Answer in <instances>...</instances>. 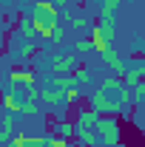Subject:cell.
<instances>
[{"mask_svg": "<svg viewBox=\"0 0 145 147\" xmlns=\"http://www.w3.org/2000/svg\"><path fill=\"white\" fill-rule=\"evenodd\" d=\"M97 136H100V142L105 147L120 144V125H117V119H103V116H100V122H97Z\"/></svg>", "mask_w": 145, "mask_h": 147, "instance_id": "6da1fadb", "label": "cell"}, {"mask_svg": "<svg viewBox=\"0 0 145 147\" xmlns=\"http://www.w3.org/2000/svg\"><path fill=\"white\" fill-rule=\"evenodd\" d=\"M31 17H37V20H57L60 17V6H54L51 0H37L34 9H31Z\"/></svg>", "mask_w": 145, "mask_h": 147, "instance_id": "7a4b0ae2", "label": "cell"}, {"mask_svg": "<svg viewBox=\"0 0 145 147\" xmlns=\"http://www.w3.org/2000/svg\"><path fill=\"white\" fill-rule=\"evenodd\" d=\"M71 68H77V59L71 54H54L49 59V71H54V74H68Z\"/></svg>", "mask_w": 145, "mask_h": 147, "instance_id": "3957f363", "label": "cell"}, {"mask_svg": "<svg viewBox=\"0 0 145 147\" xmlns=\"http://www.w3.org/2000/svg\"><path fill=\"white\" fill-rule=\"evenodd\" d=\"M74 139H77L83 147H97V144H103V142H100V136H97V127H85V125H77Z\"/></svg>", "mask_w": 145, "mask_h": 147, "instance_id": "277c9868", "label": "cell"}, {"mask_svg": "<svg viewBox=\"0 0 145 147\" xmlns=\"http://www.w3.org/2000/svg\"><path fill=\"white\" fill-rule=\"evenodd\" d=\"M17 96H20V93H17V88H14V85L6 91V96H3V108L9 110V113H23L26 99H17Z\"/></svg>", "mask_w": 145, "mask_h": 147, "instance_id": "5b68a950", "label": "cell"}, {"mask_svg": "<svg viewBox=\"0 0 145 147\" xmlns=\"http://www.w3.org/2000/svg\"><path fill=\"white\" fill-rule=\"evenodd\" d=\"M103 62L114 71V76H125V71H128V65L117 57V51H105V54H103Z\"/></svg>", "mask_w": 145, "mask_h": 147, "instance_id": "8992f818", "label": "cell"}, {"mask_svg": "<svg viewBox=\"0 0 145 147\" xmlns=\"http://www.w3.org/2000/svg\"><path fill=\"white\" fill-rule=\"evenodd\" d=\"M14 147H49V136H23L20 133L17 139H12Z\"/></svg>", "mask_w": 145, "mask_h": 147, "instance_id": "52a82bcc", "label": "cell"}, {"mask_svg": "<svg viewBox=\"0 0 145 147\" xmlns=\"http://www.w3.org/2000/svg\"><path fill=\"white\" fill-rule=\"evenodd\" d=\"M40 99H43L46 105H66V91H57V88H51V85H46Z\"/></svg>", "mask_w": 145, "mask_h": 147, "instance_id": "ba28073f", "label": "cell"}, {"mask_svg": "<svg viewBox=\"0 0 145 147\" xmlns=\"http://www.w3.org/2000/svg\"><path fill=\"white\" fill-rule=\"evenodd\" d=\"M91 42H94V48H97L100 54H105V51H111V40H108L105 34H103V31H100L97 26H91Z\"/></svg>", "mask_w": 145, "mask_h": 147, "instance_id": "9c48e42d", "label": "cell"}, {"mask_svg": "<svg viewBox=\"0 0 145 147\" xmlns=\"http://www.w3.org/2000/svg\"><path fill=\"white\" fill-rule=\"evenodd\" d=\"M122 79H125V85H140V82H145V62L134 65V68H128Z\"/></svg>", "mask_w": 145, "mask_h": 147, "instance_id": "30bf717a", "label": "cell"}, {"mask_svg": "<svg viewBox=\"0 0 145 147\" xmlns=\"http://www.w3.org/2000/svg\"><path fill=\"white\" fill-rule=\"evenodd\" d=\"M97 122H100V113L94 108H83L77 113V125H85V127H97Z\"/></svg>", "mask_w": 145, "mask_h": 147, "instance_id": "8fae6325", "label": "cell"}, {"mask_svg": "<svg viewBox=\"0 0 145 147\" xmlns=\"http://www.w3.org/2000/svg\"><path fill=\"white\" fill-rule=\"evenodd\" d=\"M9 79H12V85H26V88H29V85H34V74L31 71H12L9 74Z\"/></svg>", "mask_w": 145, "mask_h": 147, "instance_id": "7c38bea8", "label": "cell"}, {"mask_svg": "<svg viewBox=\"0 0 145 147\" xmlns=\"http://www.w3.org/2000/svg\"><path fill=\"white\" fill-rule=\"evenodd\" d=\"M12 133H14V116L9 113L3 119V130H0V144H9L12 142Z\"/></svg>", "mask_w": 145, "mask_h": 147, "instance_id": "4fadbf2b", "label": "cell"}, {"mask_svg": "<svg viewBox=\"0 0 145 147\" xmlns=\"http://www.w3.org/2000/svg\"><path fill=\"white\" fill-rule=\"evenodd\" d=\"M97 23H111V26H114V23H117V6L105 3L103 11H100V20H97Z\"/></svg>", "mask_w": 145, "mask_h": 147, "instance_id": "5bb4252c", "label": "cell"}, {"mask_svg": "<svg viewBox=\"0 0 145 147\" xmlns=\"http://www.w3.org/2000/svg\"><path fill=\"white\" fill-rule=\"evenodd\" d=\"M54 133H57V136H63V139H71L74 133H77V125H71V122H57V125H54Z\"/></svg>", "mask_w": 145, "mask_h": 147, "instance_id": "9a60e30c", "label": "cell"}, {"mask_svg": "<svg viewBox=\"0 0 145 147\" xmlns=\"http://www.w3.org/2000/svg\"><path fill=\"white\" fill-rule=\"evenodd\" d=\"M31 54H34V45H31V42H23L17 51H14V59H17V62H26Z\"/></svg>", "mask_w": 145, "mask_h": 147, "instance_id": "2e32d148", "label": "cell"}, {"mask_svg": "<svg viewBox=\"0 0 145 147\" xmlns=\"http://www.w3.org/2000/svg\"><path fill=\"white\" fill-rule=\"evenodd\" d=\"M31 34H37V31H34V20H23V23H20V37L29 42Z\"/></svg>", "mask_w": 145, "mask_h": 147, "instance_id": "e0dca14e", "label": "cell"}, {"mask_svg": "<svg viewBox=\"0 0 145 147\" xmlns=\"http://www.w3.org/2000/svg\"><path fill=\"white\" fill-rule=\"evenodd\" d=\"M85 82H91V71H88V68H77V74H74V85H85Z\"/></svg>", "mask_w": 145, "mask_h": 147, "instance_id": "ac0fdd59", "label": "cell"}, {"mask_svg": "<svg viewBox=\"0 0 145 147\" xmlns=\"http://www.w3.org/2000/svg\"><path fill=\"white\" fill-rule=\"evenodd\" d=\"M77 102H80V91H77V85H74V88L66 91V105H77Z\"/></svg>", "mask_w": 145, "mask_h": 147, "instance_id": "d6986e66", "label": "cell"}, {"mask_svg": "<svg viewBox=\"0 0 145 147\" xmlns=\"http://www.w3.org/2000/svg\"><path fill=\"white\" fill-rule=\"evenodd\" d=\"M37 110H40V105H37V99H26V105H23V113H26V116H34Z\"/></svg>", "mask_w": 145, "mask_h": 147, "instance_id": "ffe728a7", "label": "cell"}, {"mask_svg": "<svg viewBox=\"0 0 145 147\" xmlns=\"http://www.w3.org/2000/svg\"><path fill=\"white\" fill-rule=\"evenodd\" d=\"M49 147H71V144H68V139H63V136H49Z\"/></svg>", "mask_w": 145, "mask_h": 147, "instance_id": "44dd1931", "label": "cell"}, {"mask_svg": "<svg viewBox=\"0 0 145 147\" xmlns=\"http://www.w3.org/2000/svg\"><path fill=\"white\" fill-rule=\"evenodd\" d=\"M68 26H74V28H88V20L77 14V17H68Z\"/></svg>", "mask_w": 145, "mask_h": 147, "instance_id": "7402d4cb", "label": "cell"}, {"mask_svg": "<svg viewBox=\"0 0 145 147\" xmlns=\"http://www.w3.org/2000/svg\"><path fill=\"white\" fill-rule=\"evenodd\" d=\"M91 45H94V42H91V40H77V42H74V48H77V51H80V54H85V51H88Z\"/></svg>", "mask_w": 145, "mask_h": 147, "instance_id": "603a6c76", "label": "cell"}, {"mask_svg": "<svg viewBox=\"0 0 145 147\" xmlns=\"http://www.w3.org/2000/svg\"><path fill=\"white\" fill-rule=\"evenodd\" d=\"M51 3H54V6H63V3H66V0H51Z\"/></svg>", "mask_w": 145, "mask_h": 147, "instance_id": "cb8c5ba5", "label": "cell"}, {"mask_svg": "<svg viewBox=\"0 0 145 147\" xmlns=\"http://www.w3.org/2000/svg\"><path fill=\"white\" fill-rule=\"evenodd\" d=\"M111 147H125V144H122V142H120V144H111Z\"/></svg>", "mask_w": 145, "mask_h": 147, "instance_id": "d4e9b609", "label": "cell"}]
</instances>
